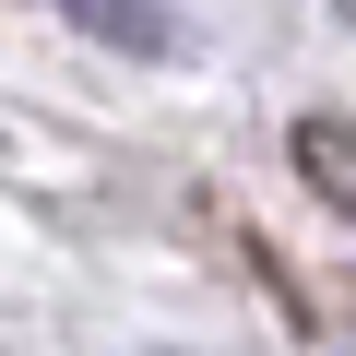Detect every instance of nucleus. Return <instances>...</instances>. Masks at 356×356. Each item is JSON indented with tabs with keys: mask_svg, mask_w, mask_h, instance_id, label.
I'll return each mask as SVG.
<instances>
[{
	"mask_svg": "<svg viewBox=\"0 0 356 356\" xmlns=\"http://www.w3.org/2000/svg\"><path fill=\"white\" fill-rule=\"evenodd\" d=\"M72 13H83L107 48H166V36H178V24L154 13V0H72Z\"/></svg>",
	"mask_w": 356,
	"mask_h": 356,
	"instance_id": "obj_1",
	"label": "nucleus"
}]
</instances>
